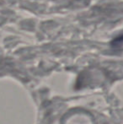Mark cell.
I'll list each match as a JSON object with an SVG mask.
<instances>
[{
  "label": "cell",
  "instance_id": "6da1fadb",
  "mask_svg": "<svg viewBox=\"0 0 123 124\" xmlns=\"http://www.w3.org/2000/svg\"><path fill=\"white\" fill-rule=\"evenodd\" d=\"M123 45V33L121 34L120 36H116L115 39H113L110 42V46L114 48L120 47Z\"/></svg>",
  "mask_w": 123,
  "mask_h": 124
}]
</instances>
